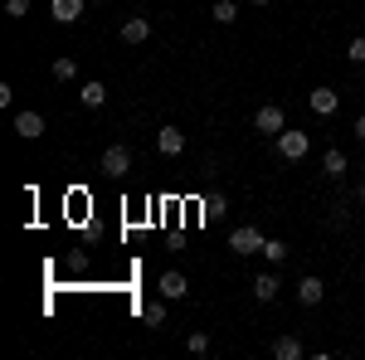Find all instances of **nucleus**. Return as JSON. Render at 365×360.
Masks as SVG:
<instances>
[{"label": "nucleus", "mask_w": 365, "mask_h": 360, "mask_svg": "<svg viewBox=\"0 0 365 360\" xmlns=\"http://www.w3.org/2000/svg\"><path fill=\"white\" fill-rule=\"evenodd\" d=\"M141 322L146 326H166V302H146L141 307Z\"/></svg>", "instance_id": "obj_17"}, {"label": "nucleus", "mask_w": 365, "mask_h": 360, "mask_svg": "<svg viewBox=\"0 0 365 360\" xmlns=\"http://www.w3.org/2000/svg\"><path fill=\"white\" fill-rule=\"evenodd\" d=\"M322 297H327V282H322V277H302V282H297V302L302 307H317Z\"/></svg>", "instance_id": "obj_8"}, {"label": "nucleus", "mask_w": 365, "mask_h": 360, "mask_svg": "<svg viewBox=\"0 0 365 360\" xmlns=\"http://www.w3.org/2000/svg\"><path fill=\"white\" fill-rule=\"evenodd\" d=\"M185 351H190V356H205V351H210V336H205V331H190V336H185Z\"/></svg>", "instance_id": "obj_20"}, {"label": "nucleus", "mask_w": 365, "mask_h": 360, "mask_svg": "<svg viewBox=\"0 0 365 360\" xmlns=\"http://www.w3.org/2000/svg\"><path fill=\"white\" fill-rule=\"evenodd\" d=\"M253 127H258L263 137H278V132H287V112H282L278 103H268V108L253 112Z\"/></svg>", "instance_id": "obj_2"}, {"label": "nucleus", "mask_w": 365, "mask_h": 360, "mask_svg": "<svg viewBox=\"0 0 365 360\" xmlns=\"http://www.w3.org/2000/svg\"><path fill=\"white\" fill-rule=\"evenodd\" d=\"M15 132H20L25 141L44 137V117H39V112H20V117H15Z\"/></svg>", "instance_id": "obj_9"}, {"label": "nucleus", "mask_w": 365, "mask_h": 360, "mask_svg": "<svg viewBox=\"0 0 365 360\" xmlns=\"http://www.w3.org/2000/svg\"><path fill=\"white\" fill-rule=\"evenodd\" d=\"M346 220H351V215H346V205H336V210H331V229H346Z\"/></svg>", "instance_id": "obj_23"}, {"label": "nucleus", "mask_w": 365, "mask_h": 360, "mask_svg": "<svg viewBox=\"0 0 365 360\" xmlns=\"http://www.w3.org/2000/svg\"><path fill=\"white\" fill-rule=\"evenodd\" d=\"M263 258H268V263H282V258H287V244H282V239H263Z\"/></svg>", "instance_id": "obj_19"}, {"label": "nucleus", "mask_w": 365, "mask_h": 360, "mask_svg": "<svg viewBox=\"0 0 365 360\" xmlns=\"http://www.w3.org/2000/svg\"><path fill=\"white\" fill-rule=\"evenodd\" d=\"M151 39V20L146 15H132L127 25H122V44H146Z\"/></svg>", "instance_id": "obj_7"}, {"label": "nucleus", "mask_w": 365, "mask_h": 360, "mask_svg": "<svg viewBox=\"0 0 365 360\" xmlns=\"http://www.w3.org/2000/svg\"><path fill=\"white\" fill-rule=\"evenodd\" d=\"M307 151H312L307 132H278V156L282 161H307Z\"/></svg>", "instance_id": "obj_1"}, {"label": "nucleus", "mask_w": 365, "mask_h": 360, "mask_svg": "<svg viewBox=\"0 0 365 360\" xmlns=\"http://www.w3.org/2000/svg\"><path fill=\"white\" fill-rule=\"evenodd\" d=\"M54 20L58 25H78L83 20V0H54Z\"/></svg>", "instance_id": "obj_10"}, {"label": "nucleus", "mask_w": 365, "mask_h": 360, "mask_svg": "<svg viewBox=\"0 0 365 360\" xmlns=\"http://www.w3.org/2000/svg\"><path fill=\"white\" fill-rule=\"evenodd\" d=\"M356 137H361V141H365V117H356Z\"/></svg>", "instance_id": "obj_24"}, {"label": "nucleus", "mask_w": 365, "mask_h": 360, "mask_svg": "<svg viewBox=\"0 0 365 360\" xmlns=\"http://www.w3.org/2000/svg\"><path fill=\"white\" fill-rule=\"evenodd\" d=\"M49 73H54L58 83H73V78H78V63H73V58H54V68H49Z\"/></svg>", "instance_id": "obj_16"}, {"label": "nucleus", "mask_w": 365, "mask_h": 360, "mask_svg": "<svg viewBox=\"0 0 365 360\" xmlns=\"http://www.w3.org/2000/svg\"><path fill=\"white\" fill-rule=\"evenodd\" d=\"M307 103H312V112H317V117H331V112L341 108V93H336V88H312Z\"/></svg>", "instance_id": "obj_4"}, {"label": "nucleus", "mask_w": 365, "mask_h": 360, "mask_svg": "<svg viewBox=\"0 0 365 360\" xmlns=\"http://www.w3.org/2000/svg\"><path fill=\"white\" fill-rule=\"evenodd\" d=\"M253 5H268V0H253Z\"/></svg>", "instance_id": "obj_26"}, {"label": "nucleus", "mask_w": 365, "mask_h": 360, "mask_svg": "<svg viewBox=\"0 0 365 360\" xmlns=\"http://www.w3.org/2000/svg\"><path fill=\"white\" fill-rule=\"evenodd\" d=\"M210 15H215L220 25H234V20H239V5H234V0H215V10H210Z\"/></svg>", "instance_id": "obj_18"}, {"label": "nucleus", "mask_w": 365, "mask_h": 360, "mask_svg": "<svg viewBox=\"0 0 365 360\" xmlns=\"http://www.w3.org/2000/svg\"><path fill=\"white\" fill-rule=\"evenodd\" d=\"M253 297H258V302H273V297H278V277L258 273V277H253Z\"/></svg>", "instance_id": "obj_14"}, {"label": "nucleus", "mask_w": 365, "mask_h": 360, "mask_svg": "<svg viewBox=\"0 0 365 360\" xmlns=\"http://www.w3.org/2000/svg\"><path fill=\"white\" fill-rule=\"evenodd\" d=\"M5 15H10V20H20V15H29V0H5Z\"/></svg>", "instance_id": "obj_22"}, {"label": "nucleus", "mask_w": 365, "mask_h": 360, "mask_svg": "<svg viewBox=\"0 0 365 360\" xmlns=\"http://www.w3.org/2000/svg\"><path fill=\"white\" fill-rule=\"evenodd\" d=\"M273 356L278 360H302V341H297V336H278V341H273Z\"/></svg>", "instance_id": "obj_13"}, {"label": "nucleus", "mask_w": 365, "mask_h": 360, "mask_svg": "<svg viewBox=\"0 0 365 360\" xmlns=\"http://www.w3.org/2000/svg\"><path fill=\"white\" fill-rule=\"evenodd\" d=\"M156 146H161L166 156H180V151H185V132H180V127H161V137H156Z\"/></svg>", "instance_id": "obj_11"}, {"label": "nucleus", "mask_w": 365, "mask_h": 360, "mask_svg": "<svg viewBox=\"0 0 365 360\" xmlns=\"http://www.w3.org/2000/svg\"><path fill=\"white\" fill-rule=\"evenodd\" d=\"M322 170H327V175H331V180H341V175H346V170H351V161H346V151H336V146H331V151H327V156H322Z\"/></svg>", "instance_id": "obj_12"}, {"label": "nucleus", "mask_w": 365, "mask_h": 360, "mask_svg": "<svg viewBox=\"0 0 365 360\" xmlns=\"http://www.w3.org/2000/svg\"><path fill=\"white\" fill-rule=\"evenodd\" d=\"M78 98H83V108H103V103H108V88H103L98 78H93V83H83V88H78Z\"/></svg>", "instance_id": "obj_15"}, {"label": "nucleus", "mask_w": 365, "mask_h": 360, "mask_svg": "<svg viewBox=\"0 0 365 360\" xmlns=\"http://www.w3.org/2000/svg\"><path fill=\"white\" fill-rule=\"evenodd\" d=\"M156 287H161V297H166V302H180V297L190 292L185 273H175V268H170V273H161V282H156Z\"/></svg>", "instance_id": "obj_6"}, {"label": "nucleus", "mask_w": 365, "mask_h": 360, "mask_svg": "<svg viewBox=\"0 0 365 360\" xmlns=\"http://www.w3.org/2000/svg\"><path fill=\"white\" fill-rule=\"evenodd\" d=\"M103 170L108 175H127L132 170V146H108L103 151Z\"/></svg>", "instance_id": "obj_5"}, {"label": "nucleus", "mask_w": 365, "mask_h": 360, "mask_svg": "<svg viewBox=\"0 0 365 360\" xmlns=\"http://www.w3.org/2000/svg\"><path fill=\"white\" fill-rule=\"evenodd\" d=\"M229 249H234V253H263V229H253V224H239V229L229 234Z\"/></svg>", "instance_id": "obj_3"}, {"label": "nucleus", "mask_w": 365, "mask_h": 360, "mask_svg": "<svg viewBox=\"0 0 365 360\" xmlns=\"http://www.w3.org/2000/svg\"><path fill=\"white\" fill-rule=\"evenodd\" d=\"M346 58H351V63H365V34H356V39L346 44Z\"/></svg>", "instance_id": "obj_21"}, {"label": "nucleus", "mask_w": 365, "mask_h": 360, "mask_svg": "<svg viewBox=\"0 0 365 360\" xmlns=\"http://www.w3.org/2000/svg\"><path fill=\"white\" fill-rule=\"evenodd\" d=\"M361 205H365V180H361Z\"/></svg>", "instance_id": "obj_25"}]
</instances>
